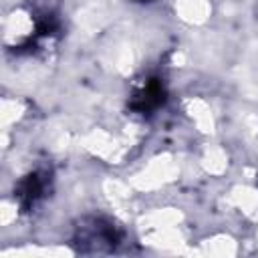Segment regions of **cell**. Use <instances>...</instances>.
<instances>
[{"label":"cell","mask_w":258,"mask_h":258,"mask_svg":"<svg viewBox=\"0 0 258 258\" xmlns=\"http://www.w3.org/2000/svg\"><path fill=\"white\" fill-rule=\"evenodd\" d=\"M119 240V230L105 218H87L75 230V244L81 252H111Z\"/></svg>","instance_id":"obj_1"},{"label":"cell","mask_w":258,"mask_h":258,"mask_svg":"<svg viewBox=\"0 0 258 258\" xmlns=\"http://www.w3.org/2000/svg\"><path fill=\"white\" fill-rule=\"evenodd\" d=\"M50 183V173L44 169L32 171L26 177H22L14 189V198L18 200V206L22 208V212L32 210L44 196Z\"/></svg>","instance_id":"obj_2"},{"label":"cell","mask_w":258,"mask_h":258,"mask_svg":"<svg viewBox=\"0 0 258 258\" xmlns=\"http://www.w3.org/2000/svg\"><path fill=\"white\" fill-rule=\"evenodd\" d=\"M163 103H165V87H163L161 79L149 77L133 93V97L129 101V109L139 115H149L155 109H159Z\"/></svg>","instance_id":"obj_3"}]
</instances>
